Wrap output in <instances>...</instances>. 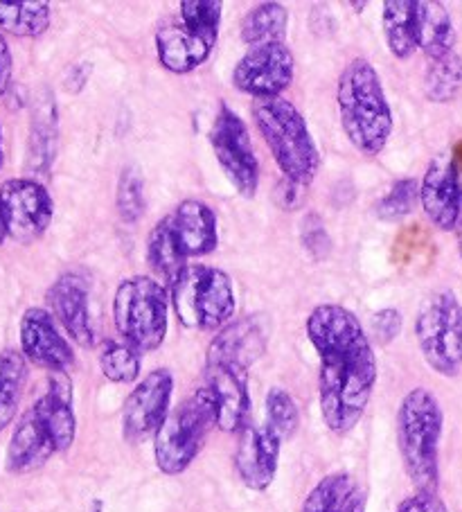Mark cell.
<instances>
[{"label": "cell", "instance_id": "cell-1", "mask_svg": "<svg viewBox=\"0 0 462 512\" xmlns=\"http://www.w3.org/2000/svg\"><path fill=\"white\" fill-rule=\"evenodd\" d=\"M318 355V404L327 429L345 436L366 416L379 368L368 332L348 307L323 303L307 316Z\"/></svg>", "mask_w": 462, "mask_h": 512}, {"label": "cell", "instance_id": "cell-2", "mask_svg": "<svg viewBox=\"0 0 462 512\" xmlns=\"http://www.w3.org/2000/svg\"><path fill=\"white\" fill-rule=\"evenodd\" d=\"M77 438L73 384L64 373H50L39 400L23 413L7 445L5 467L10 474H30L52 456L64 454Z\"/></svg>", "mask_w": 462, "mask_h": 512}, {"label": "cell", "instance_id": "cell-3", "mask_svg": "<svg viewBox=\"0 0 462 512\" xmlns=\"http://www.w3.org/2000/svg\"><path fill=\"white\" fill-rule=\"evenodd\" d=\"M341 127L363 156H379L393 136V109L377 68L368 59H352L336 84Z\"/></svg>", "mask_w": 462, "mask_h": 512}, {"label": "cell", "instance_id": "cell-4", "mask_svg": "<svg viewBox=\"0 0 462 512\" xmlns=\"http://www.w3.org/2000/svg\"><path fill=\"white\" fill-rule=\"evenodd\" d=\"M397 447L404 470L417 492H438L440 485V440L444 413L429 388L408 391L397 409Z\"/></svg>", "mask_w": 462, "mask_h": 512}, {"label": "cell", "instance_id": "cell-5", "mask_svg": "<svg viewBox=\"0 0 462 512\" xmlns=\"http://www.w3.org/2000/svg\"><path fill=\"white\" fill-rule=\"evenodd\" d=\"M251 113L284 179L307 188L321 170V152L300 109L284 97H273L255 100Z\"/></svg>", "mask_w": 462, "mask_h": 512}, {"label": "cell", "instance_id": "cell-6", "mask_svg": "<svg viewBox=\"0 0 462 512\" xmlns=\"http://www.w3.org/2000/svg\"><path fill=\"white\" fill-rule=\"evenodd\" d=\"M170 303L183 328L219 332L235 316L233 278L210 264H188L172 282Z\"/></svg>", "mask_w": 462, "mask_h": 512}, {"label": "cell", "instance_id": "cell-7", "mask_svg": "<svg viewBox=\"0 0 462 512\" xmlns=\"http://www.w3.org/2000/svg\"><path fill=\"white\" fill-rule=\"evenodd\" d=\"M170 289L154 276L122 280L113 296V321L120 339L140 355L165 343L170 328Z\"/></svg>", "mask_w": 462, "mask_h": 512}, {"label": "cell", "instance_id": "cell-8", "mask_svg": "<svg viewBox=\"0 0 462 512\" xmlns=\"http://www.w3.org/2000/svg\"><path fill=\"white\" fill-rule=\"evenodd\" d=\"M217 427L215 402L206 388H197L188 400L170 411L154 436V461L167 476H179L197 461L210 431Z\"/></svg>", "mask_w": 462, "mask_h": 512}, {"label": "cell", "instance_id": "cell-9", "mask_svg": "<svg viewBox=\"0 0 462 512\" xmlns=\"http://www.w3.org/2000/svg\"><path fill=\"white\" fill-rule=\"evenodd\" d=\"M415 339L433 373L458 377L462 370V305L451 289L424 300L415 319Z\"/></svg>", "mask_w": 462, "mask_h": 512}, {"label": "cell", "instance_id": "cell-10", "mask_svg": "<svg viewBox=\"0 0 462 512\" xmlns=\"http://www.w3.org/2000/svg\"><path fill=\"white\" fill-rule=\"evenodd\" d=\"M208 140L228 183L239 197L253 199L260 188V161L255 156L246 122L228 104L219 107Z\"/></svg>", "mask_w": 462, "mask_h": 512}, {"label": "cell", "instance_id": "cell-11", "mask_svg": "<svg viewBox=\"0 0 462 512\" xmlns=\"http://www.w3.org/2000/svg\"><path fill=\"white\" fill-rule=\"evenodd\" d=\"M203 388L215 402L219 431L239 434L251 422V366L235 359L206 355Z\"/></svg>", "mask_w": 462, "mask_h": 512}, {"label": "cell", "instance_id": "cell-12", "mask_svg": "<svg viewBox=\"0 0 462 512\" xmlns=\"http://www.w3.org/2000/svg\"><path fill=\"white\" fill-rule=\"evenodd\" d=\"M0 217L7 237L30 244L46 235L55 217V201L46 185L37 179H10L0 185Z\"/></svg>", "mask_w": 462, "mask_h": 512}, {"label": "cell", "instance_id": "cell-13", "mask_svg": "<svg viewBox=\"0 0 462 512\" xmlns=\"http://www.w3.org/2000/svg\"><path fill=\"white\" fill-rule=\"evenodd\" d=\"M174 375L170 368H156L133 386L122 409V438L145 443L154 438L172 411Z\"/></svg>", "mask_w": 462, "mask_h": 512}, {"label": "cell", "instance_id": "cell-14", "mask_svg": "<svg viewBox=\"0 0 462 512\" xmlns=\"http://www.w3.org/2000/svg\"><path fill=\"white\" fill-rule=\"evenodd\" d=\"M296 77V59L287 43H269V46L248 48L233 70V84L239 93L251 95L253 100H273L293 84Z\"/></svg>", "mask_w": 462, "mask_h": 512}, {"label": "cell", "instance_id": "cell-15", "mask_svg": "<svg viewBox=\"0 0 462 512\" xmlns=\"http://www.w3.org/2000/svg\"><path fill=\"white\" fill-rule=\"evenodd\" d=\"M420 206L438 231H458L462 222V174L451 154H438L420 181Z\"/></svg>", "mask_w": 462, "mask_h": 512}, {"label": "cell", "instance_id": "cell-16", "mask_svg": "<svg viewBox=\"0 0 462 512\" xmlns=\"http://www.w3.org/2000/svg\"><path fill=\"white\" fill-rule=\"evenodd\" d=\"M21 352L30 364L46 368L48 373H68L75 364V352L61 332V325L46 307H30L19 325Z\"/></svg>", "mask_w": 462, "mask_h": 512}, {"label": "cell", "instance_id": "cell-17", "mask_svg": "<svg viewBox=\"0 0 462 512\" xmlns=\"http://www.w3.org/2000/svg\"><path fill=\"white\" fill-rule=\"evenodd\" d=\"M235 447V470L248 490L266 492L275 481L280 465V449L282 440L275 431L266 425H248L237 434Z\"/></svg>", "mask_w": 462, "mask_h": 512}, {"label": "cell", "instance_id": "cell-18", "mask_svg": "<svg viewBox=\"0 0 462 512\" xmlns=\"http://www.w3.org/2000/svg\"><path fill=\"white\" fill-rule=\"evenodd\" d=\"M48 305L57 323L79 348L95 346L91 289L79 273H64L48 289Z\"/></svg>", "mask_w": 462, "mask_h": 512}, {"label": "cell", "instance_id": "cell-19", "mask_svg": "<svg viewBox=\"0 0 462 512\" xmlns=\"http://www.w3.org/2000/svg\"><path fill=\"white\" fill-rule=\"evenodd\" d=\"M176 240H179L185 258H203L217 251L219 246V219L206 201L185 199L170 215Z\"/></svg>", "mask_w": 462, "mask_h": 512}, {"label": "cell", "instance_id": "cell-20", "mask_svg": "<svg viewBox=\"0 0 462 512\" xmlns=\"http://www.w3.org/2000/svg\"><path fill=\"white\" fill-rule=\"evenodd\" d=\"M156 57L165 70L174 75H188L206 64L215 46L194 37L181 25V21H165L156 30Z\"/></svg>", "mask_w": 462, "mask_h": 512}, {"label": "cell", "instance_id": "cell-21", "mask_svg": "<svg viewBox=\"0 0 462 512\" xmlns=\"http://www.w3.org/2000/svg\"><path fill=\"white\" fill-rule=\"evenodd\" d=\"M366 506L368 494L357 476L332 472L314 485L300 512H366Z\"/></svg>", "mask_w": 462, "mask_h": 512}, {"label": "cell", "instance_id": "cell-22", "mask_svg": "<svg viewBox=\"0 0 462 512\" xmlns=\"http://www.w3.org/2000/svg\"><path fill=\"white\" fill-rule=\"evenodd\" d=\"M417 50L426 59H440L456 52V28L447 7L438 0H415Z\"/></svg>", "mask_w": 462, "mask_h": 512}, {"label": "cell", "instance_id": "cell-23", "mask_svg": "<svg viewBox=\"0 0 462 512\" xmlns=\"http://www.w3.org/2000/svg\"><path fill=\"white\" fill-rule=\"evenodd\" d=\"M264 348L266 332L262 323L255 316H244V319L230 321L226 328L215 334V339L208 346V355L235 359L246 366H253L262 357Z\"/></svg>", "mask_w": 462, "mask_h": 512}, {"label": "cell", "instance_id": "cell-24", "mask_svg": "<svg viewBox=\"0 0 462 512\" xmlns=\"http://www.w3.org/2000/svg\"><path fill=\"white\" fill-rule=\"evenodd\" d=\"M147 264L154 271V278L170 289L172 282L179 278V273L188 267V258L181 251L179 240H176L170 215L158 219L151 228L147 240Z\"/></svg>", "mask_w": 462, "mask_h": 512}, {"label": "cell", "instance_id": "cell-25", "mask_svg": "<svg viewBox=\"0 0 462 512\" xmlns=\"http://www.w3.org/2000/svg\"><path fill=\"white\" fill-rule=\"evenodd\" d=\"M289 32V10L282 3H260L244 14L239 37L248 48L284 43Z\"/></svg>", "mask_w": 462, "mask_h": 512}, {"label": "cell", "instance_id": "cell-26", "mask_svg": "<svg viewBox=\"0 0 462 512\" xmlns=\"http://www.w3.org/2000/svg\"><path fill=\"white\" fill-rule=\"evenodd\" d=\"M25 384H28V359L21 350L0 352V434L12 425L19 411Z\"/></svg>", "mask_w": 462, "mask_h": 512}, {"label": "cell", "instance_id": "cell-27", "mask_svg": "<svg viewBox=\"0 0 462 512\" xmlns=\"http://www.w3.org/2000/svg\"><path fill=\"white\" fill-rule=\"evenodd\" d=\"M386 46L395 59H411L417 50L415 0H386L381 12Z\"/></svg>", "mask_w": 462, "mask_h": 512}, {"label": "cell", "instance_id": "cell-28", "mask_svg": "<svg viewBox=\"0 0 462 512\" xmlns=\"http://www.w3.org/2000/svg\"><path fill=\"white\" fill-rule=\"evenodd\" d=\"M52 23V7L46 0L32 3H0V32L21 39H37Z\"/></svg>", "mask_w": 462, "mask_h": 512}, {"label": "cell", "instance_id": "cell-29", "mask_svg": "<svg viewBox=\"0 0 462 512\" xmlns=\"http://www.w3.org/2000/svg\"><path fill=\"white\" fill-rule=\"evenodd\" d=\"M462 91V57L451 52L447 57L431 59L424 70V95L433 104H449Z\"/></svg>", "mask_w": 462, "mask_h": 512}, {"label": "cell", "instance_id": "cell-30", "mask_svg": "<svg viewBox=\"0 0 462 512\" xmlns=\"http://www.w3.org/2000/svg\"><path fill=\"white\" fill-rule=\"evenodd\" d=\"M57 147V111L52 100L39 104L32 116V134H30V165L37 172H48L50 163L55 161Z\"/></svg>", "mask_w": 462, "mask_h": 512}, {"label": "cell", "instance_id": "cell-31", "mask_svg": "<svg viewBox=\"0 0 462 512\" xmlns=\"http://www.w3.org/2000/svg\"><path fill=\"white\" fill-rule=\"evenodd\" d=\"M224 3L221 0H183L179 5V21L194 37L217 46Z\"/></svg>", "mask_w": 462, "mask_h": 512}, {"label": "cell", "instance_id": "cell-32", "mask_svg": "<svg viewBox=\"0 0 462 512\" xmlns=\"http://www.w3.org/2000/svg\"><path fill=\"white\" fill-rule=\"evenodd\" d=\"M100 370L113 384H133L140 379L142 357L124 341H106L100 350Z\"/></svg>", "mask_w": 462, "mask_h": 512}, {"label": "cell", "instance_id": "cell-33", "mask_svg": "<svg viewBox=\"0 0 462 512\" xmlns=\"http://www.w3.org/2000/svg\"><path fill=\"white\" fill-rule=\"evenodd\" d=\"M264 409H266V425L280 436L282 443L296 436V431L300 427V411L289 391H284L280 386H273L271 391L266 393Z\"/></svg>", "mask_w": 462, "mask_h": 512}, {"label": "cell", "instance_id": "cell-34", "mask_svg": "<svg viewBox=\"0 0 462 512\" xmlns=\"http://www.w3.org/2000/svg\"><path fill=\"white\" fill-rule=\"evenodd\" d=\"M115 208L124 224H136L145 213V181L136 167H124L115 188Z\"/></svg>", "mask_w": 462, "mask_h": 512}, {"label": "cell", "instance_id": "cell-35", "mask_svg": "<svg viewBox=\"0 0 462 512\" xmlns=\"http://www.w3.org/2000/svg\"><path fill=\"white\" fill-rule=\"evenodd\" d=\"M417 203H420V183L415 179H399L377 201L375 213L384 222H397L411 215Z\"/></svg>", "mask_w": 462, "mask_h": 512}, {"label": "cell", "instance_id": "cell-36", "mask_svg": "<svg viewBox=\"0 0 462 512\" xmlns=\"http://www.w3.org/2000/svg\"><path fill=\"white\" fill-rule=\"evenodd\" d=\"M300 242L305 246V251L312 255L314 260H325L327 255L332 251V240L330 235L325 231V224L323 219L309 213L305 219H302L300 224Z\"/></svg>", "mask_w": 462, "mask_h": 512}, {"label": "cell", "instance_id": "cell-37", "mask_svg": "<svg viewBox=\"0 0 462 512\" xmlns=\"http://www.w3.org/2000/svg\"><path fill=\"white\" fill-rule=\"evenodd\" d=\"M402 325V314L393 310V307H386V310H379L372 316V334H375L381 346H388L390 341H395L402 334Z\"/></svg>", "mask_w": 462, "mask_h": 512}, {"label": "cell", "instance_id": "cell-38", "mask_svg": "<svg viewBox=\"0 0 462 512\" xmlns=\"http://www.w3.org/2000/svg\"><path fill=\"white\" fill-rule=\"evenodd\" d=\"M395 512H449L438 492H415L399 503Z\"/></svg>", "mask_w": 462, "mask_h": 512}, {"label": "cell", "instance_id": "cell-39", "mask_svg": "<svg viewBox=\"0 0 462 512\" xmlns=\"http://www.w3.org/2000/svg\"><path fill=\"white\" fill-rule=\"evenodd\" d=\"M12 73H14V59L12 50L7 46L5 34L0 32V97H3L12 86Z\"/></svg>", "mask_w": 462, "mask_h": 512}, {"label": "cell", "instance_id": "cell-40", "mask_svg": "<svg viewBox=\"0 0 462 512\" xmlns=\"http://www.w3.org/2000/svg\"><path fill=\"white\" fill-rule=\"evenodd\" d=\"M5 152H3V127H0V167H3Z\"/></svg>", "mask_w": 462, "mask_h": 512}, {"label": "cell", "instance_id": "cell-41", "mask_svg": "<svg viewBox=\"0 0 462 512\" xmlns=\"http://www.w3.org/2000/svg\"><path fill=\"white\" fill-rule=\"evenodd\" d=\"M456 235H458V253H460V260H462V222H460V226H458Z\"/></svg>", "mask_w": 462, "mask_h": 512}, {"label": "cell", "instance_id": "cell-42", "mask_svg": "<svg viewBox=\"0 0 462 512\" xmlns=\"http://www.w3.org/2000/svg\"><path fill=\"white\" fill-rule=\"evenodd\" d=\"M7 240V231H5V224H3V217H0V244Z\"/></svg>", "mask_w": 462, "mask_h": 512}, {"label": "cell", "instance_id": "cell-43", "mask_svg": "<svg viewBox=\"0 0 462 512\" xmlns=\"http://www.w3.org/2000/svg\"><path fill=\"white\" fill-rule=\"evenodd\" d=\"M352 7H354V10H363V7H366V3H352Z\"/></svg>", "mask_w": 462, "mask_h": 512}, {"label": "cell", "instance_id": "cell-44", "mask_svg": "<svg viewBox=\"0 0 462 512\" xmlns=\"http://www.w3.org/2000/svg\"><path fill=\"white\" fill-rule=\"evenodd\" d=\"M91 512H102V503H100V501H97V503H95V508H93Z\"/></svg>", "mask_w": 462, "mask_h": 512}]
</instances>
